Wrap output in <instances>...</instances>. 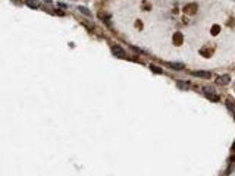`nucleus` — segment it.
<instances>
[{"instance_id":"obj_3","label":"nucleus","mask_w":235,"mask_h":176,"mask_svg":"<svg viewBox=\"0 0 235 176\" xmlns=\"http://www.w3.org/2000/svg\"><path fill=\"white\" fill-rule=\"evenodd\" d=\"M229 81H231V78L228 75H222V76H217L216 78L217 85H226V84H229Z\"/></svg>"},{"instance_id":"obj_7","label":"nucleus","mask_w":235,"mask_h":176,"mask_svg":"<svg viewBox=\"0 0 235 176\" xmlns=\"http://www.w3.org/2000/svg\"><path fill=\"white\" fill-rule=\"evenodd\" d=\"M176 85L179 88H182V89H188V88H190V82H188V81H181V79H178V81H176Z\"/></svg>"},{"instance_id":"obj_15","label":"nucleus","mask_w":235,"mask_h":176,"mask_svg":"<svg viewBox=\"0 0 235 176\" xmlns=\"http://www.w3.org/2000/svg\"><path fill=\"white\" fill-rule=\"evenodd\" d=\"M232 148H234V150H235V141H234V145H232Z\"/></svg>"},{"instance_id":"obj_11","label":"nucleus","mask_w":235,"mask_h":176,"mask_svg":"<svg viewBox=\"0 0 235 176\" xmlns=\"http://www.w3.org/2000/svg\"><path fill=\"white\" fill-rule=\"evenodd\" d=\"M150 69L153 70V72H156V73H163V70L159 66H156V65H150Z\"/></svg>"},{"instance_id":"obj_4","label":"nucleus","mask_w":235,"mask_h":176,"mask_svg":"<svg viewBox=\"0 0 235 176\" xmlns=\"http://www.w3.org/2000/svg\"><path fill=\"white\" fill-rule=\"evenodd\" d=\"M193 75H194V76H199V78H210V76H212V73L207 72V70H194Z\"/></svg>"},{"instance_id":"obj_12","label":"nucleus","mask_w":235,"mask_h":176,"mask_svg":"<svg viewBox=\"0 0 235 176\" xmlns=\"http://www.w3.org/2000/svg\"><path fill=\"white\" fill-rule=\"evenodd\" d=\"M79 10L82 12V13H85V15H88V16H91V12L87 9V7H84V6H79Z\"/></svg>"},{"instance_id":"obj_9","label":"nucleus","mask_w":235,"mask_h":176,"mask_svg":"<svg viewBox=\"0 0 235 176\" xmlns=\"http://www.w3.org/2000/svg\"><path fill=\"white\" fill-rule=\"evenodd\" d=\"M226 107L229 109V112H232V113H235V106L232 104L231 98H229V100H226Z\"/></svg>"},{"instance_id":"obj_13","label":"nucleus","mask_w":235,"mask_h":176,"mask_svg":"<svg viewBox=\"0 0 235 176\" xmlns=\"http://www.w3.org/2000/svg\"><path fill=\"white\" fill-rule=\"evenodd\" d=\"M212 34H213V35H217V34H219V27H217V25H215V27H213V31H212Z\"/></svg>"},{"instance_id":"obj_6","label":"nucleus","mask_w":235,"mask_h":176,"mask_svg":"<svg viewBox=\"0 0 235 176\" xmlns=\"http://www.w3.org/2000/svg\"><path fill=\"white\" fill-rule=\"evenodd\" d=\"M27 6H30L31 9H38V1L37 0H24Z\"/></svg>"},{"instance_id":"obj_8","label":"nucleus","mask_w":235,"mask_h":176,"mask_svg":"<svg viewBox=\"0 0 235 176\" xmlns=\"http://www.w3.org/2000/svg\"><path fill=\"white\" fill-rule=\"evenodd\" d=\"M173 43L176 44V46H179L182 43V34L181 33H175L173 34Z\"/></svg>"},{"instance_id":"obj_5","label":"nucleus","mask_w":235,"mask_h":176,"mask_svg":"<svg viewBox=\"0 0 235 176\" xmlns=\"http://www.w3.org/2000/svg\"><path fill=\"white\" fill-rule=\"evenodd\" d=\"M185 13H188V15H194L196 12H197V4H188V6H185Z\"/></svg>"},{"instance_id":"obj_10","label":"nucleus","mask_w":235,"mask_h":176,"mask_svg":"<svg viewBox=\"0 0 235 176\" xmlns=\"http://www.w3.org/2000/svg\"><path fill=\"white\" fill-rule=\"evenodd\" d=\"M169 66H171L172 69H178V70L184 69V65H181V63H171Z\"/></svg>"},{"instance_id":"obj_14","label":"nucleus","mask_w":235,"mask_h":176,"mask_svg":"<svg viewBox=\"0 0 235 176\" xmlns=\"http://www.w3.org/2000/svg\"><path fill=\"white\" fill-rule=\"evenodd\" d=\"M232 169H234V163H232V161H231V164H229V167H228V170H226V173H228V175H229V173H231V172H232Z\"/></svg>"},{"instance_id":"obj_2","label":"nucleus","mask_w":235,"mask_h":176,"mask_svg":"<svg viewBox=\"0 0 235 176\" xmlns=\"http://www.w3.org/2000/svg\"><path fill=\"white\" fill-rule=\"evenodd\" d=\"M112 53L118 57H122V59H128V56L125 54V52L119 47V46H112Z\"/></svg>"},{"instance_id":"obj_1","label":"nucleus","mask_w":235,"mask_h":176,"mask_svg":"<svg viewBox=\"0 0 235 176\" xmlns=\"http://www.w3.org/2000/svg\"><path fill=\"white\" fill-rule=\"evenodd\" d=\"M203 92H204V95H206L209 100H212V101H219V95H217L210 87H204L203 88Z\"/></svg>"}]
</instances>
